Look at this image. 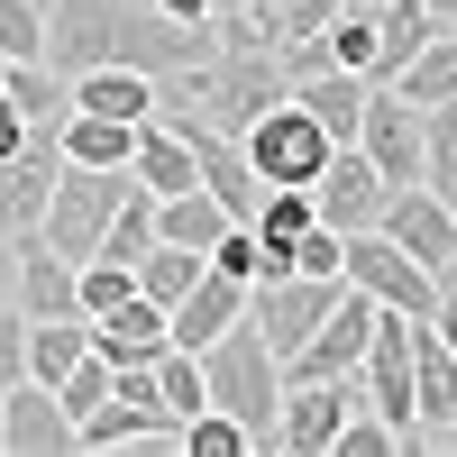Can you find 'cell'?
<instances>
[{
    "label": "cell",
    "mask_w": 457,
    "mask_h": 457,
    "mask_svg": "<svg viewBox=\"0 0 457 457\" xmlns=\"http://www.w3.org/2000/svg\"><path fill=\"white\" fill-rule=\"evenodd\" d=\"M10 265H19V238H0V302H10Z\"/></svg>",
    "instance_id": "cell-35"
},
{
    "label": "cell",
    "mask_w": 457,
    "mask_h": 457,
    "mask_svg": "<svg viewBox=\"0 0 457 457\" xmlns=\"http://www.w3.org/2000/svg\"><path fill=\"white\" fill-rule=\"evenodd\" d=\"M73 284H83V320L137 293V275H129V265H110V256H83V265H73Z\"/></svg>",
    "instance_id": "cell-30"
},
{
    "label": "cell",
    "mask_w": 457,
    "mask_h": 457,
    "mask_svg": "<svg viewBox=\"0 0 457 457\" xmlns=\"http://www.w3.org/2000/svg\"><path fill=\"white\" fill-rule=\"evenodd\" d=\"M366 10H375V0H366Z\"/></svg>",
    "instance_id": "cell-39"
},
{
    "label": "cell",
    "mask_w": 457,
    "mask_h": 457,
    "mask_svg": "<svg viewBox=\"0 0 457 457\" xmlns=\"http://www.w3.org/2000/svg\"><path fill=\"white\" fill-rule=\"evenodd\" d=\"M366 329H375V302L348 284V293H338L329 312H320V329H312V338H302V348L284 357V385H293V375H357V357H366Z\"/></svg>",
    "instance_id": "cell-11"
},
{
    "label": "cell",
    "mask_w": 457,
    "mask_h": 457,
    "mask_svg": "<svg viewBox=\"0 0 457 457\" xmlns=\"http://www.w3.org/2000/svg\"><path fill=\"white\" fill-rule=\"evenodd\" d=\"M238 146H247V165H256V183H312L320 165H329V129L302 110L293 92L275 101V110H256V120L238 129Z\"/></svg>",
    "instance_id": "cell-5"
},
{
    "label": "cell",
    "mask_w": 457,
    "mask_h": 457,
    "mask_svg": "<svg viewBox=\"0 0 457 457\" xmlns=\"http://www.w3.org/2000/svg\"><path fill=\"white\" fill-rule=\"evenodd\" d=\"M448 421H457V348H439V329L421 320V329H411V430H421V448ZM421 448H411V457H421Z\"/></svg>",
    "instance_id": "cell-14"
},
{
    "label": "cell",
    "mask_w": 457,
    "mask_h": 457,
    "mask_svg": "<svg viewBox=\"0 0 457 457\" xmlns=\"http://www.w3.org/2000/svg\"><path fill=\"white\" fill-rule=\"evenodd\" d=\"M202 357V403H220L228 421L247 430V448L256 457H275V403H284V357L265 348V329L256 320H228L211 348H193Z\"/></svg>",
    "instance_id": "cell-1"
},
{
    "label": "cell",
    "mask_w": 457,
    "mask_h": 457,
    "mask_svg": "<svg viewBox=\"0 0 457 457\" xmlns=\"http://www.w3.org/2000/svg\"><path fill=\"white\" fill-rule=\"evenodd\" d=\"M385 238L403 247V256H421L430 275H457V211L439 202V193H421V183H403V193H385Z\"/></svg>",
    "instance_id": "cell-9"
},
{
    "label": "cell",
    "mask_w": 457,
    "mask_h": 457,
    "mask_svg": "<svg viewBox=\"0 0 457 457\" xmlns=\"http://www.w3.org/2000/svg\"><path fill=\"white\" fill-rule=\"evenodd\" d=\"M430 19H439V28H448V19H457V0H430Z\"/></svg>",
    "instance_id": "cell-36"
},
{
    "label": "cell",
    "mask_w": 457,
    "mask_h": 457,
    "mask_svg": "<svg viewBox=\"0 0 457 457\" xmlns=\"http://www.w3.org/2000/svg\"><path fill=\"white\" fill-rule=\"evenodd\" d=\"M329 457H403V430L385 421V411H348V421H338V439H329Z\"/></svg>",
    "instance_id": "cell-28"
},
{
    "label": "cell",
    "mask_w": 457,
    "mask_h": 457,
    "mask_svg": "<svg viewBox=\"0 0 457 457\" xmlns=\"http://www.w3.org/2000/svg\"><path fill=\"white\" fill-rule=\"evenodd\" d=\"M394 92L411 101V110H430V101H457V28H439L421 55H411L403 73H394Z\"/></svg>",
    "instance_id": "cell-22"
},
{
    "label": "cell",
    "mask_w": 457,
    "mask_h": 457,
    "mask_svg": "<svg viewBox=\"0 0 457 457\" xmlns=\"http://www.w3.org/2000/svg\"><path fill=\"white\" fill-rule=\"evenodd\" d=\"M146 375H156V403L174 411V421H193V411H202V357H193V348H165Z\"/></svg>",
    "instance_id": "cell-27"
},
{
    "label": "cell",
    "mask_w": 457,
    "mask_h": 457,
    "mask_svg": "<svg viewBox=\"0 0 457 457\" xmlns=\"http://www.w3.org/2000/svg\"><path fill=\"white\" fill-rule=\"evenodd\" d=\"M202 265H211L202 247H165V238H156V247H146V256L129 265V275H137V293L156 302V312H174V302L193 293V275H202Z\"/></svg>",
    "instance_id": "cell-25"
},
{
    "label": "cell",
    "mask_w": 457,
    "mask_h": 457,
    "mask_svg": "<svg viewBox=\"0 0 457 457\" xmlns=\"http://www.w3.org/2000/svg\"><path fill=\"white\" fill-rule=\"evenodd\" d=\"M366 394H357V375H293L284 403H275V457H329L338 421H348Z\"/></svg>",
    "instance_id": "cell-6"
},
{
    "label": "cell",
    "mask_w": 457,
    "mask_h": 457,
    "mask_svg": "<svg viewBox=\"0 0 457 457\" xmlns=\"http://www.w3.org/2000/svg\"><path fill=\"white\" fill-rule=\"evenodd\" d=\"M448 28H457V19H448Z\"/></svg>",
    "instance_id": "cell-40"
},
{
    "label": "cell",
    "mask_w": 457,
    "mask_h": 457,
    "mask_svg": "<svg viewBox=\"0 0 457 457\" xmlns=\"http://www.w3.org/2000/svg\"><path fill=\"white\" fill-rule=\"evenodd\" d=\"M46 46V0H0V64Z\"/></svg>",
    "instance_id": "cell-29"
},
{
    "label": "cell",
    "mask_w": 457,
    "mask_h": 457,
    "mask_svg": "<svg viewBox=\"0 0 457 457\" xmlns=\"http://www.w3.org/2000/svg\"><path fill=\"white\" fill-rule=\"evenodd\" d=\"M430 37H439L430 0H375V83H394V73L421 55Z\"/></svg>",
    "instance_id": "cell-18"
},
{
    "label": "cell",
    "mask_w": 457,
    "mask_h": 457,
    "mask_svg": "<svg viewBox=\"0 0 457 457\" xmlns=\"http://www.w3.org/2000/svg\"><path fill=\"white\" fill-rule=\"evenodd\" d=\"M220 228H228V211L202 193V183H183V193L156 202V238H165V247H202V256H211V247H220Z\"/></svg>",
    "instance_id": "cell-20"
},
{
    "label": "cell",
    "mask_w": 457,
    "mask_h": 457,
    "mask_svg": "<svg viewBox=\"0 0 457 457\" xmlns=\"http://www.w3.org/2000/svg\"><path fill=\"white\" fill-rule=\"evenodd\" d=\"M211 10H247V0H211Z\"/></svg>",
    "instance_id": "cell-38"
},
{
    "label": "cell",
    "mask_w": 457,
    "mask_h": 457,
    "mask_svg": "<svg viewBox=\"0 0 457 457\" xmlns=\"http://www.w3.org/2000/svg\"><path fill=\"white\" fill-rule=\"evenodd\" d=\"M156 10H165V19H183V28H211V19H220L211 0H156Z\"/></svg>",
    "instance_id": "cell-34"
},
{
    "label": "cell",
    "mask_w": 457,
    "mask_h": 457,
    "mask_svg": "<svg viewBox=\"0 0 457 457\" xmlns=\"http://www.w3.org/2000/svg\"><path fill=\"white\" fill-rule=\"evenodd\" d=\"M385 193H394V183L375 174L357 146H329V165L312 174V211L338 228V238H348V228H375V220H385Z\"/></svg>",
    "instance_id": "cell-10"
},
{
    "label": "cell",
    "mask_w": 457,
    "mask_h": 457,
    "mask_svg": "<svg viewBox=\"0 0 457 457\" xmlns=\"http://www.w3.org/2000/svg\"><path fill=\"white\" fill-rule=\"evenodd\" d=\"M293 275H338V228H329V220H312V228L293 238Z\"/></svg>",
    "instance_id": "cell-32"
},
{
    "label": "cell",
    "mask_w": 457,
    "mask_h": 457,
    "mask_svg": "<svg viewBox=\"0 0 457 457\" xmlns=\"http://www.w3.org/2000/svg\"><path fill=\"white\" fill-rule=\"evenodd\" d=\"M55 165H64L55 129H28V146L0 165V238H28L37 228V211H46V193H55Z\"/></svg>",
    "instance_id": "cell-13"
},
{
    "label": "cell",
    "mask_w": 457,
    "mask_h": 457,
    "mask_svg": "<svg viewBox=\"0 0 457 457\" xmlns=\"http://www.w3.org/2000/svg\"><path fill=\"white\" fill-rule=\"evenodd\" d=\"M120 202H129V165H55V193H46V211H37V238L83 265Z\"/></svg>",
    "instance_id": "cell-2"
},
{
    "label": "cell",
    "mask_w": 457,
    "mask_h": 457,
    "mask_svg": "<svg viewBox=\"0 0 457 457\" xmlns=\"http://www.w3.org/2000/svg\"><path fill=\"white\" fill-rule=\"evenodd\" d=\"M174 457H256V448H247V430H238V421H228V411H220V403H202V411H193V421H183V430H174Z\"/></svg>",
    "instance_id": "cell-26"
},
{
    "label": "cell",
    "mask_w": 457,
    "mask_h": 457,
    "mask_svg": "<svg viewBox=\"0 0 457 457\" xmlns=\"http://www.w3.org/2000/svg\"><path fill=\"white\" fill-rule=\"evenodd\" d=\"M430 448H457V421H448V430H439V439H430Z\"/></svg>",
    "instance_id": "cell-37"
},
{
    "label": "cell",
    "mask_w": 457,
    "mask_h": 457,
    "mask_svg": "<svg viewBox=\"0 0 457 457\" xmlns=\"http://www.w3.org/2000/svg\"><path fill=\"white\" fill-rule=\"evenodd\" d=\"M19 375H28V312H19V302H0V394H10Z\"/></svg>",
    "instance_id": "cell-31"
},
{
    "label": "cell",
    "mask_w": 457,
    "mask_h": 457,
    "mask_svg": "<svg viewBox=\"0 0 457 457\" xmlns=\"http://www.w3.org/2000/svg\"><path fill=\"white\" fill-rule=\"evenodd\" d=\"M348 293V275H265V284H247V320L265 329V348L275 357H293L302 338L320 329V312Z\"/></svg>",
    "instance_id": "cell-7"
},
{
    "label": "cell",
    "mask_w": 457,
    "mask_h": 457,
    "mask_svg": "<svg viewBox=\"0 0 457 457\" xmlns=\"http://www.w3.org/2000/svg\"><path fill=\"white\" fill-rule=\"evenodd\" d=\"M228 320H247V284H238V275H220V265H202V275H193V293H183L174 312H165L174 348H211Z\"/></svg>",
    "instance_id": "cell-16"
},
{
    "label": "cell",
    "mask_w": 457,
    "mask_h": 457,
    "mask_svg": "<svg viewBox=\"0 0 457 457\" xmlns=\"http://www.w3.org/2000/svg\"><path fill=\"white\" fill-rule=\"evenodd\" d=\"M338 275H348L366 302L411 312V320H430V302H439V275H430L421 256H403L385 228H348V238H338Z\"/></svg>",
    "instance_id": "cell-4"
},
{
    "label": "cell",
    "mask_w": 457,
    "mask_h": 457,
    "mask_svg": "<svg viewBox=\"0 0 457 457\" xmlns=\"http://www.w3.org/2000/svg\"><path fill=\"white\" fill-rule=\"evenodd\" d=\"M357 156L375 165L403 193V183H421V110H411L394 83H366V110H357Z\"/></svg>",
    "instance_id": "cell-8"
},
{
    "label": "cell",
    "mask_w": 457,
    "mask_h": 457,
    "mask_svg": "<svg viewBox=\"0 0 457 457\" xmlns=\"http://www.w3.org/2000/svg\"><path fill=\"white\" fill-rule=\"evenodd\" d=\"M174 430H183V421L156 403V375H146V366H120V375H110V394L73 421V448H174Z\"/></svg>",
    "instance_id": "cell-3"
},
{
    "label": "cell",
    "mask_w": 457,
    "mask_h": 457,
    "mask_svg": "<svg viewBox=\"0 0 457 457\" xmlns=\"http://www.w3.org/2000/svg\"><path fill=\"white\" fill-rule=\"evenodd\" d=\"M92 348L110 366H156L174 348V329H165V312L146 293H129V302H110V312H92Z\"/></svg>",
    "instance_id": "cell-15"
},
{
    "label": "cell",
    "mask_w": 457,
    "mask_h": 457,
    "mask_svg": "<svg viewBox=\"0 0 457 457\" xmlns=\"http://www.w3.org/2000/svg\"><path fill=\"white\" fill-rule=\"evenodd\" d=\"M430 329H439V348H457V275H439V302H430Z\"/></svg>",
    "instance_id": "cell-33"
},
{
    "label": "cell",
    "mask_w": 457,
    "mask_h": 457,
    "mask_svg": "<svg viewBox=\"0 0 457 457\" xmlns=\"http://www.w3.org/2000/svg\"><path fill=\"white\" fill-rule=\"evenodd\" d=\"M421 193H439L457 211V101L421 110Z\"/></svg>",
    "instance_id": "cell-23"
},
{
    "label": "cell",
    "mask_w": 457,
    "mask_h": 457,
    "mask_svg": "<svg viewBox=\"0 0 457 457\" xmlns=\"http://www.w3.org/2000/svg\"><path fill=\"white\" fill-rule=\"evenodd\" d=\"M129 137L137 120H101V110H64V129H55L64 165H129Z\"/></svg>",
    "instance_id": "cell-21"
},
{
    "label": "cell",
    "mask_w": 457,
    "mask_h": 457,
    "mask_svg": "<svg viewBox=\"0 0 457 457\" xmlns=\"http://www.w3.org/2000/svg\"><path fill=\"white\" fill-rule=\"evenodd\" d=\"M146 101H156V83H146L137 64H92V73H73V110H101V120H146Z\"/></svg>",
    "instance_id": "cell-19"
},
{
    "label": "cell",
    "mask_w": 457,
    "mask_h": 457,
    "mask_svg": "<svg viewBox=\"0 0 457 457\" xmlns=\"http://www.w3.org/2000/svg\"><path fill=\"white\" fill-rule=\"evenodd\" d=\"M293 101H302V110H312V120L329 129V146H357L366 73H348V64H312V73H293Z\"/></svg>",
    "instance_id": "cell-17"
},
{
    "label": "cell",
    "mask_w": 457,
    "mask_h": 457,
    "mask_svg": "<svg viewBox=\"0 0 457 457\" xmlns=\"http://www.w3.org/2000/svg\"><path fill=\"white\" fill-rule=\"evenodd\" d=\"M73 357H92V320H83V312H64V320H28V375H37V385H55Z\"/></svg>",
    "instance_id": "cell-24"
},
{
    "label": "cell",
    "mask_w": 457,
    "mask_h": 457,
    "mask_svg": "<svg viewBox=\"0 0 457 457\" xmlns=\"http://www.w3.org/2000/svg\"><path fill=\"white\" fill-rule=\"evenodd\" d=\"M0 448L10 457H64L73 448V411L37 385V375H19V385L0 394Z\"/></svg>",
    "instance_id": "cell-12"
}]
</instances>
